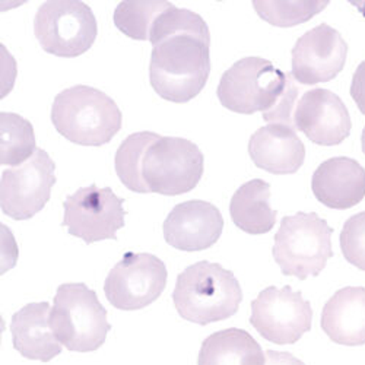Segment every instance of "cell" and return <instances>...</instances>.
Here are the masks:
<instances>
[{
	"instance_id": "1",
	"label": "cell",
	"mask_w": 365,
	"mask_h": 365,
	"mask_svg": "<svg viewBox=\"0 0 365 365\" xmlns=\"http://www.w3.org/2000/svg\"><path fill=\"white\" fill-rule=\"evenodd\" d=\"M149 79L155 93L171 103L197 97L210 73V34L206 22L174 5L152 25Z\"/></svg>"
},
{
	"instance_id": "2",
	"label": "cell",
	"mask_w": 365,
	"mask_h": 365,
	"mask_svg": "<svg viewBox=\"0 0 365 365\" xmlns=\"http://www.w3.org/2000/svg\"><path fill=\"white\" fill-rule=\"evenodd\" d=\"M173 299L182 319L205 326L234 316L242 291L232 272L220 263L199 262L180 273Z\"/></svg>"
},
{
	"instance_id": "3",
	"label": "cell",
	"mask_w": 365,
	"mask_h": 365,
	"mask_svg": "<svg viewBox=\"0 0 365 365\" xmlns=\"http://www.w3.org/2000/svg\"><path fill=\"white\" fill-rule=\"evenodd\" d=\"M51 121L68 140L82 146H101L121 129V111L101 91L75 85L54 98Z\"/></svg>"
},
{
	"instance_id": "4",
	"label": "cell",
	"mask_w": 365,
	"mask_h": 365,
	"mask_svg": "<svg viewBox=\"0 0 365 365\" xmlns=\"http://www.w3.org/2000/svg\"><path fill=\"white\" fill-rule=\"evenodd\" d=\"M48 322L57 341L75 352L97 351L111 329L107 310L85 284H63L57 288Z\"/></svg>"
},
{
	"instance_id": "5",
	"label": "cell",
	"mask_w": 365,
	"mask_h": 365,
	"mask_svg": "<svg viewBox=\"0 0 365 365\" xmlns=\"http://www.w3.org/2000/svg\"><path fill=\"white\" fill-rule=\"evenodd\" d=\"M333 230L316 214H295L285 217L275 235L273 259L284 275L301 281L319 277L331 252Z\"/></svg>"
},
{
	"instance_id": "6",
	"label": "cell",
	"mask_w": 365,
	"mask_h": 365,
	"mask_svg": "<svg viewBox=\"0 0 365 365\" xmlns=\"http://www.w3.org/2000/svg\"><path fill=\"white\" fill-rule=\"evenodd\" d=\"M287 81L288 73L273 66L269 60L246 57L222 75L217 94L221 104L230 111L266 113L282 96Z\"/></svg>"
},
{
	"instance_id": "7",
	"label": "cell",
	"mask_w": 365,
	"mask_h": 365,
	"mask_svg": "<svg viewBox=\"0 0 365 365\" xmlns=\"http://www.w3.org/2000/svg\"><path fill=\"white\" fill-rule=\"evenodd\" d=\"M203 174L199 146L182 138L161 136L143 158L142 177L150 193L177 196L193 190Z\"/></svg>"
},
{
	"instance_id": "8",
	"label": "cell",
	"mask_w": 365,
	"mask_h": 365,
	"mask_svg": "<svg viewBox=\"0 0 365 365\" xmlns=\"http://www.w3.org/2000/svg\"><path fill=\"white\" fill-rule=\"evenodd\" d=\"M34 33L44 51L58 57H76L94 44L97 19L83 2H46L34 19Z\"/></svg>"
},
{
	"instance_id": "9",
	"label": "cell",
	"mask_w": 365,
	"mask_h": 365,
	"mask_svg": "<svg viewBox=\"0 0 365 365\" xmlns=\"http://www.w3.org/2000/svg\"><path fill=\"white\" fill-rule=\"evenodd\" d=\"M167 284V267L149 253H126L108 273L107 299L118 310H140L158 299Z\"/></svg>"
},
{
	"instance_id": "10",
	"label": "cell",
	"mask_w": 365,
	"mask_h": 365,
	"mask_svg": "<svg viewBox=\"0 0 365 365\" xmlns=\"http://www.w3.org/2000/svg\"><path fill=\"white\" fill-rule=\"evenodd\" d=\"M313 310L299 291L289 285L269 287L252 302L250 323L262 336L273 344L289 345L312 329Z\"/></svg>"
},
{
	"instance_id": "11",
	"label": "cell",
	"mask_w": 365,
	"mask_h": 365,
	"mask_svg": "<svg viewBox=\"0 0 365 365\" xmlns=\"http://www.w3.org/2000/svg\"><path fill=\"white\" fill-rule=\"evenodd\" d=\"M54 170L56 165L44 149H37L24 164L5 170L0 182L4 214L16 221L38 214L50 200L56 182Z\"/></svg>"
},
{
	"instance_id": "12",
	"label": "cell",
	"mask_w": 365,
	"mask_h": 365,
	"mask_svg": "<svg viewBox=\"0 0 365 365\" xmlns=\"http://www.w3.org/2000/svg\"><path fill=\"white\" fill-rule=\"evenodd\" d=\"M63 227L69 234L93 245L101 240H115V232L125 227L126 210L110 187L96 185L79 189L66 197Z\"/></svg>"
},
{
	"instance_id": "13",
	"label": "cell",
	"mask_w": 365,
	"mask_h": 365,
	"mask_svg": "<svg viewBox=\"0 0 365 365\" xmlns=\"http://www.w3.org/2000/svg\"><path fill=\"white\" fill-rule=\"evenodd\" d=\"M348 44L327 24L310 29L292 48V76L302 85H316L336 78L346 62Z\"/></svg>"
},
{
	"instance_id": "14",
	"label": "cell",
	"mask_w": 365,
	"mask_h": 365,
	"mask_svg": "<svg viewBox=\"0 0 365 365\" xmlns=\"http://www.w3.org/2000/svg\"><path fill=\"white\" fill-rule=\"evenodd\" d=\"M295 129L322 146L339 145L351 133V117L342 100L329 89L307 91L297 103Z\"/></svg>"
},
{
	"instance_id": "15",
	"label": "cell",
	"mask_w": 365,
	"mask_h": 365,
	"mask_svg": "<svg viewBox=\"0 0 365 365\" xmlns=\"http://www.w3.org/2000/svg\"><path fill=\"white\" fill-rule=\"evenodd\" d=\"M224 230V218L217 206L203 200L182 202L170 212L164 222L165 241L182 252L212 247Z\"/></svg>"
},
{
	"instance_id": "16",
	"label": "cell",
	"mask_w": 365,
	"mask_h": 365,
	"mask_svg": "<svg viewBox=\"0 0 365 365\" xmlns=\"http://www.w3.org/2000/svg\"><path fill=\"white\" fill-rule=\"evenodd\" d=\"M253 163L272 174H294L306 160V148L294 128L272 123L253 133L249 142Z\"/></svg>"
},
{
	"instance_id": "17",
	"label": "cell",
	"mask_w": 365,
	"mask_h": 365,
	"mask_svg": "<svg viewBox=\"0 0 365 365\" xmlns=\"http://www.w3.org/2000/svg\"><path fill=\"white\" fill-rule=\"evenodd\" d=\"M312 189L324 206L349 209L365 197V170L346 157L330 158L314 171Z\"/></svg>"
},
{
	"instance_id": "18",
	"label": "cell",
	"mask_w": 365,
	"mask_h": 365,
	"mask_svg": "<svg viewBox=\"0 0 365 365\" xmlns=\"http://www.w3.org/2000/svg\"><path fill=\"white\" fill-rule=\"evenodd\" d=\"M322 329L339 345L365 344V288L346 287L334 294L323 309Z\"/></svg>"
},
{
	"instance_id": "19",
	"label": "cell",
	"mask_w": 365,
	"mask_h": 365,
	"mask_svg": "<svg viewBox=\"0 0 365 365\" xmlns=\"http://www.w3.org/2000/svg\"><path fill=\"white\" fill-rule=\"evenodd\" d=\"M48 302L26 304L12 317V338L15 349L28 359L47 362L62 352L50 327Z\"/></svg>"
},
{
	"instance_id": "20",
	"label": "cell",
	"mask_w": 365,
	"mask_h": 365,
	"mask_svg": "<svg viewBox=\"0 0 365 365\" xmlns=\"http://www.w3.org/2000/svg\"><path fill=\"white\" fill-rule=\"evenodd\" d=\"M264 361L252 334L241 329H227L205 339L197 365H264Z\"/></svg>"
},
{
	"instance_id": "21",
	"label": "cell",
	"mask_w": 365,
	"mask_h": 365,
	"mask_svg": "<svg viewBox=\"0 0 365 365\" xmlns=\"http://www.w3.org/2000/svg\"><path fill=\"white\" fill-rule=\"evenodd\" d=\"M270 186L263 180L245 182L232 196L230 214L234 224L247 234L269 232L277 222V210L269 205Z\"/></svg>"
},
{
	"instance_id": "22",
	"label": "cell",
	"mask_w": 365,
	"mask_h": 365,
	"mask_svg": "<svg viewBox=\"0 0 365 365\" xmlns=\"http://www.w3.org/2000/svg\"><path fill=\"white\" fill-rule=\"evenodd\" d=\"M36 135L28 120L14 113L0 115V163L18 167L34 155Z\"/></svg>"
},
{
	"instance_id": "23",
	"label": "cell",
	"mask_w": 365,
	"mask_h": 365,
	"mask_svg": "<svg viewBox=\"0 0 365 365\" xmlns=\"http://www.w3.org/2000/svg\"><path fill=\"white\" fill-rule=\"evenodd\" d=\"M161 136L154 132H139L128 136L117 149L115 173L123 185L136 193H150L142 177V164L148 148Z\"/></svg>"
},
{
	"instance_id": "24",
	"label": "cell",
	"mask_w": 365,
	"mask_h": 365,
	"mask_svg": "<svg viewBox=\"0 0 365 365\" xmlns=\"http://www.w3.org/2000/svg\"><path fill=\"white\" fill-rule=\"evenodd\" d=\"M171 6V2H121L114 11V24L125 36L145 41L155 19Z\"/></svg>"
},
{
	"instance_id": "25",
	"label": "cell",
	"mask_w": 365,
	"mask_h": 365,
	"mask_svg": "<svg viewBox=\"0 0 365 365\" xmlns=\"http://www.w3.org/2000/svg\"><path fill=\"white\" fill-rule=\"evenodd\" d=\"M329 2H253L262 19L275 26H294L312 19Z\"/></svg>"
},
{
	"instance_id": "26",
	"label": "cell",
	"mask_w": 365,
	"mask_h": 365,
	"mask_svg": "<svg viewBox=\"0 0 365 365\" xmlns=\"http://www.w3.org/2000/svg\"><path fill=\"white\" fill-rule=\"evenodd\" d=\"M341 247L351 264L365 270V212L351 217L345 222L341 234Z\"/></svg>"
},
{
	"instance_id": "27",
	"label": "cell",
	"mask_w": 365,
	"mask_h": 365,
	"mask_svg": "<svg viewBox=\"0 0 365 365\" xmlns=\"http://www.w3.org/2000/svg\"><path fill=\"white\" fill-rule=\"evenodd\" d=\"M299 89L294 82L292 73H288V81L287 86L284 89L282 96L277 101V104L273 106L269 111L263 113V120L267 121L269 125L272 123H278V125H285L289 128L295 129L294 125V113H295V103L298 98Z\"/></svg>"
},
{
	"instance_id": "28",
	"label": "cell",
	"mask_w": 365,
	"mask_h": 365,
	"mask_svg": "<svg viewBox=\"0 0 365 365\" xmlns=\"http://www.w3.org/2000/svg\"><path fill=\"white\" fill-rule=\"evenodd\" d=\"M351 96L356 103L359 111L365 115V62H362L352 78Z\"/></svg>"
},
{
	"instance_id": "29",
	"label": "cell",
	"mask_w": 365,
	"mask_h": 365,
	"mask_svg": "<svg viewBox=\"0 0 365 365\" xmlns=\"http://www.w3.org/2000/svg\"><path fill=\"white\" fill-rule=\"evenodd\" d=\"M264 358H266L264 365H306L288 352L266 351Z\"/></svg>"
},
{
	"instance_id": "30",
	"label": "cell",
	"mask_w": 365,
	"mask_h": 365,
	"mask_svg": "<svg viewBox=\"0 0 365 365\" xmlns=\"http://www.w3.org/2000/svg\"><path fill=\"white\" fill-rule=\"evenodd\" d=\"M355 8H358L361 11V14L365 16V2H351Z\"/></svg>"
},
{
	"instance_id": "31",
	"label": "cell",
	"mask_w": 365,
	"mask_h": 365,
	"mask_svg": "<svg viewBox=\"0 0 365 365\" xmlns=\"http://www.w3.org/2000/svg\"><path fill=\"white\" fill-rule=\"evenodd\" d=\"M361 143H362V150H364V154H365V128H364V130H362V136H361Z\"/></svg>"
}]
</instances>
